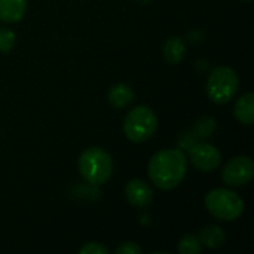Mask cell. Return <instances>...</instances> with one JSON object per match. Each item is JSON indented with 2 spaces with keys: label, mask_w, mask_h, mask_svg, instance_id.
<instances>
[{
  "label": "cell",
  "mask_w": 254,
  "mask_h": 254,
  "mask_svg": "<svg viewBox=\"0 0 254 254\" xmlns=\"http://www.w3.org/2000/svg\"><path fill=\"white\" fill-rule=\"evenodd\" d=\"M254 176V164L249 156H237L223 168V182L228 186H244Z\"/></svg>",
  "instance_id": "7"
},
{
  "label": "cell",
  "mask_w": 254,
  "mask_h": 254,
  "mask_svg": "<svg viewBox=\"0 0 254 254\" xmlns=\"http://www.w3.org/2000/svg\"><path fill=\"white\" fill-rule=\"evenodd\" d=\"M202 252V244L196 235H186L179 241L180 254H199Z\"/></svg>",
  "instance_id": "15"
},
{
  "label": "cell",
  "mask_w": 254,
  "mask_h": 254,
  "mask_svg": "<svg viewBox=\"0 0 254 254\" xmlns=\"http://www.w3.org/2000/svg\"><path fill=\"white\" fill-rule=\"evenodd\" d=\"M205 207L208 213L216 219L222 222H232L243 214L244 201L238 193L225 188H217L207 193Z\"/></svg>",
  "instance_id": "3"
},
{
  "label": "cell",
  "mask_w": 254,
  "mask_h": 254,
  "mask_svg": "<svg viewBox=\"0 0 254 254\" xmlns=\"http://www.w3.org/2000/svg\"><path fill=\"white\" fill-rule=\"evenodd\" d=\"M188 155L190 164L202 173L214 171L216 168H219L222 162V153L219 152V149L204 141H199L195 146H192L188 150Z\"/></svg>",
  "instance_id": "6"
},
{
  "label": "cell",
  "mask_w": 254,
  "mask_h": 254,
  "mask_svg": "<svg viewBox=\"0 0 254 254\" xmlns=\"http://www.w3.org/2000/svg\"><path fill=\"white\" fill-rule=\"evenodd\" d=\"M185 51H186V46H185L183 39L170 37L165 42V46H164V57L170 64H177V63H180L183 60Z\"/></svg>",
  "instance_id": "12"
},
{
  "label": "cell",
  "mask_w": 254,
  "mask_h": 254,
  "mask_svg": "<svg viewBox=\"0 0 254 254\" xmlns=\"http://www.w3.org/2000/svg\"><path fill=\"white\" fill-rule=\"evenodd\" d=\"M188 170V159L180 149H165L156 152L149 161V177L162 190L177 188Z\"/></svg>",
  "instance_id": "1"
},
{
  "label": "cell",
  "mask_w": 254,
  "mask_h": 254,
  "mask_svg": "<svg viewBox=\"0 0 254 254\" xmlns=\"http://www.w3.org/2000/svg\"><path fill=\"white\" fill-rule=\"evenodd\" d=\"M27 7V0H0V21L18 22L22 19Z\"/></svg>",
  "instance_id": "9"
},
{
  "label": "cell",
  "mask_w": 254,
  "mask_h": 254,
  "mask_svg": "<svg viewBox=\"0 0 254 254\" xmlns=\"http://www.w3.org/2000/svg\"><path fill=\"white\" fill-rule=\"evenodd\" d=\"M158 128V118L155 112L146 106H137L124 119L125 135L135 143L149 140Z\"/></svg>",
  "instance_id": "5"
},
{
  "label": "cell",
  "mask_w": 254,
  "mask_h": 254,
  "mask_svg": "<svg viewBox=\"0 0 254 254\" xmlns=\"http://www.w3.org/2000/svg\"><path fill=\"white\" fill-rule=\"evenodd\" d=\"M107 98H109V103H110L113 107L122 109V107L129 106V104L134 101L135 94H134V91H132V88H131L129 85L118 83V85H115V86H112V88L109 89Z\"/></svg>",
  "instance_id": "11"
},
{
  "label": "cell",
  "mask_w": 254,
  "mask_h": 254,
  "mask_svg": "<svg viewBox=\"0 0 254 254\" xmlns=\"http://www.w3.org/2000/svg\"><path fill=\"white\" fill-rule=\"evenodd\" d=\"M140 1H141V3H144V4H147V3H149L150 0H140Z\"/></svg>",
  "instance_id": "20"
},
{
  "label": "cell",
  "mask_w": 254,
  "mask_h": 254,
  "mask_svg": "<svg viewBox=\"0 0 254 254\" xmlns=\"http://www.w3.org/2000/svg\"><path fill=\"white\" fill-rule=\"evenodd\" d=\"M177 143H179V147H180V150H189L192 146H195L196 143H199V140L196 138V135L193 134V131L192 129H189V131H185V132H182L180 135H179V140H177Z\"/></svg>",
  "instance_id": "17"
},
{
  "label": "cell",
  "mask_w": 254,
  "mask_h": 254,
  "mask_svg": "<svg viewBox=\"0 0 254 254\" xmlns=\"http://www.w3.org/2000/svg\"><path fill=\"white\" fill-rule=\"evenodd\" d=\"M238 86L240 79L235 70L226 65H219L208 76L207 95L216 104H226L235 97Z\"/></svg>",
  "instance_id": "4"
},
{
  "label": "cell",
  "mask_w": 254,
  "mask_h": 254,
  "mask_svg": "<svg viewBox=\"0 0 254 254\" xmlns=\"http://www.w3.org/2000/svg\"><path fill=\"white\" fill-rule=\"evenodd\" d=\"M116 254H141V247L135 243H125L116 249Z\"/></svg>",
  "instance_id": "19"
},
{
  "label": "cell",
  "mask_w": 254,
  "mask_h": 254,
  "mask_svg": "<svg viewBox=\"0 0 254 254\" xmlns=\"http://www.w3.org/2000/svg\"><path fill=\"white\" fill-rule=\"evenodd\" d=\"M216 128H217L216 121H214L213 118H210V116H204V118H201V119L193 125L192 131H193V134L196 135V138H198L199 141H202V140H207V138L213 137Z\"/></svg>",
  "instance_id": "14"
},
{
  "label": "cell",
  "mask_w": 254,
  "mask_h": 254,
  "mask_svg": "<svg viewBox=\"0 0 254 254\" xmlns=\"http://www.w3.org/2000/svg\"><path fill=\"white\" fill-rule=\"evenodd\" d=\"M80 254H107L109 250L101 246L100 243H86L80 250H79Z\"/></svg>",
  "instance_id": "18"
},
{
  "label": "cell",
  "mask_w": 254,
  "mask_h": 254,
  "mask_svg": "<svg viewBox=\"0 0 254 254\" xmlns=\"http://www.w3.org/2000/svg\"><path fill=\"white\" fill-rule=\"evenodd\" d=\"M243 1H250V0H243Z\"/></svg>",
  "instance_id": "21"
},
{
  "label": "cell",
  "mask_w": 254,
  "mask_h": 254,
  "mask_svg": "<svg viewBox=\"0 0 254 254\" xmlns=\"http://www.w3.org/2000/svg\"><path fill=\"white\" fill-rule=\"evenodd\" d=\"M234 115L235 118L244 124L252 125L254 122V95L253 92H247L243 97H240L234 106Z\"/></svg>",
  "instance_id": "10"
},
{
  "label": "cell",
  "mask_w": 254,
  "mask_h": 254,
  "mask_svg": "<svg viewBox=\"0 0 254 254\" xmlns=\"http://www.w3.org/2000/svg\"><path fill=\"white\" fill-rule=\"evenodd\" d=\"M77 167L80 176L91 185H103L113 174V159L100 147L86 149L80 155Z\"/></svg>",
  "instance_id": "2"
},
{
  "label": "cell",
  "mask_w": 254,
  "mask_h": 254,
  "mask_svg": "<svg viewBox=\"0 0 254 254\" xmlns=\"http://www.w3.org/2000/svg\"><path fill=\"white\" fill-rule=\"evenodd\" d=\"M16 36L10 28H0V52H9L15 45Z\"/></svg>",
  "instance_id": "16"
},
{
  "label": "cell",
  "mask_w": 254,
  "mask_h": 254,
  "mask_svg": "<svg viewBox=\"0 0 254 254\" xmlns=\"http://www.w3.org/2000/svg\"><path fill=\"white\" fill-rule=\"evenodd\" d=\"M125 196L131 205L143 208L150 205V202L153 201V190L146 182L140 179H134L127 185Z\"/></svg>",
  "instance_id": "8"
},
{
  "label": "cell",
  "mask_w": 254,
  "mask_h": 254,
  "mask_svg": "<svg viewBox=\"0 0 254 254\" xmlns=\"http://www.w3.org/2000/svg\"><path fill=\"white\" fill-rule=\"evenodd\" d=\"M198 238H199L202 246H207L210 249H217V247L223 246V243L226 240L223 231L219 226H214V225H210V226L204 228Z\"/></svg>",
  "instance_id": "13"
}]
</instances>
